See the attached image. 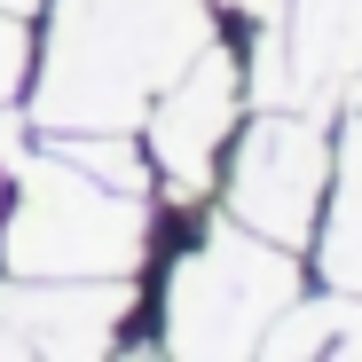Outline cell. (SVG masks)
<instances>
[{
	"label": "cell",
	"mask_w": 362,
	"mask_h": 362,
	"mask_svg": "<svg viewBox=\"0 0 362 362\" xmlns=\"http://www.w3.org/2000/svg\"><path fill=\"white\" fill-rule=\"evenodd\" d=\"M236 110H245V64H236L221 40H205L189 64L158 87V103L142 110L150 165L165 173V189H173L181 205H197V197L213 189V158H221V142L236 134Z\"/></svg>",
	"instance_id": "5"
},
{
	"label": "cell",
	"mask_w": 362,
	"mask_h": 362,
	"mask_svg": "<svg viewBox=\"0 0 362 362\" xmlns=\"http://www.w3.org/2000/svg\"><path fill=\"white\" fill-rule=\"evenodd\" d=\"M134 315V276H8L0 354H110Z\"/></svg>",
	"instance_id": "6"
},
{
	"label": "cell",
	"mask_w": 362,
	"mask_h": 362,
	"mask_svg": "<svg viewBox=\"0 0 362 362\" xmlns=\"http://www.w3.org/2000/svg\"><path fill=\"white\" fill-rule=\"evenodd\" d=\"M260 354H276V362H291V354H346V362H362V291L323 284V299H291L260 331Z\"/></svg>",
	"instance_id": "9"
},
{
	"label": "cell",
	"mask_w": 362,
	"mask_h": 362,
	"mask_svg": "<svg viewBox=\"0 0 362 362\" xmlns=\"http://www.w3.org/2000/svg\"><path fill=\"white\" fill-rule=\"evenodd\" d=\"M228 8H236V16H245L252 32H276V24L291 16V0H228Z\"/></svg>",
	"instance_id": "11"
},
{
	"label": "cell",
	"mask_w": 362,
	"mask_h": 362,
	"mask_svg": "<svg viewBox=\"0 0 362 362\" xmlns=\"http://www.w3.org/2000/svg\"><path fill=\"white\" fill-rule=\"evenodd\" d=\"M315 268L339 291H362V71L339 95V142H331V189L315 221Z\"/></svg>",
	"instance_id": "8"
},
{
	"label": "cell",
	"mask_w": 362,
	"mask_h": 362,
	"mask_svg": "<svg viewBox=\"0 0 362 362\" xmlns=\"http://www.w3.org/2000/svg\"><path fill=\"white\" fill-rule=\"evenodd\" d=\"M205 40V0H55L47 64L24 110L40 134H134Z\"/></svg>",
	"instance_id": "1"
},
{
	"label": "cell",
	"mask_w": 362,
	"mask_h": 362,
	"mask_svg": "<svg viewBox=\"0 0 362 362\" xmlns=\"http://www.w3.org/2000/svg\"><path fill=\"white\" fill-rule=\"evenodd\" d=\"M323 189H331V134H323V118L299 110V103L252 110V127L228 150L221 213L245 221L252 236H268V245L308 252L315 221H323Z\"/></svg>",
	"instance_id": "4"
},
{
	"label": "cell",
	"mask_w": 362,
	"mask_h": 362,
	"mask_svg": "<svg viewBox=\"0 0 362 362\" xmlns=\"http://www.w3.org/2000/svg\"><path fill=\"white\" fill-rule=\"evenodd\" d=\"M0 213V276H134L150 252V189L79 165L71 150H24Z\"/></svg>",
	"instance_id": "2"
},
{
	"label": "cell",
	"mask_w": 362,
	"mask_h": 362,
	"mask_svg": "<svg viewBox=\"0 0 362 362\" xmlns=\"http://www.w3.org/2000/svg\"><path fill=\"white\" fill-rule=\"evenodd\" d=\"M284 64H291V103L331 118L346 79L362 71V0H291Z\"/></svg>",
	"instance_id": "7"
},
{
	"label": "cell",
	"mask_w": 362,
	"mask_h": 362,
	"mask_svg": "<svg viewBox=\"0 0 362 362\" xmlns=\"http://www.w3.org/2000/svg\"><path fill=\"white\" fill-rule=\"evenodd\" d=\"M24 79H32V32H24V16L0 8V103H16Z\"/></svg>",
	"instance_id": "10"
},
{
	"label": "cell",
	"mask_w": 362,
	"mask_h": 362,
	"mask_svg": "<svg viewBox=\"0 0 362 362\" xmlns=\"http://www.w3.org/2000/svg\"><path fill=\"white\" fill-rule=\"evenodd\" d=\"M0 8H8V16H32V8H40V0H0Z\"/></svg>",
	"instance_id": "12"
},
{
	"label": "cell",
	"mask_w": 362,
	"mask_h": 362,
	"mask_svg": "<svg viewBox=\"0 0 362 362\" xmlns=\"http://www.w3.org/2000/svg\"><path fill=\"white\" fill-rule=\"evenodd\" d=\"M299 299V252L245 221H213L165 276V354H260V331Z\"/></svg>",
	"instance_id": "3"
}]
</instances>
